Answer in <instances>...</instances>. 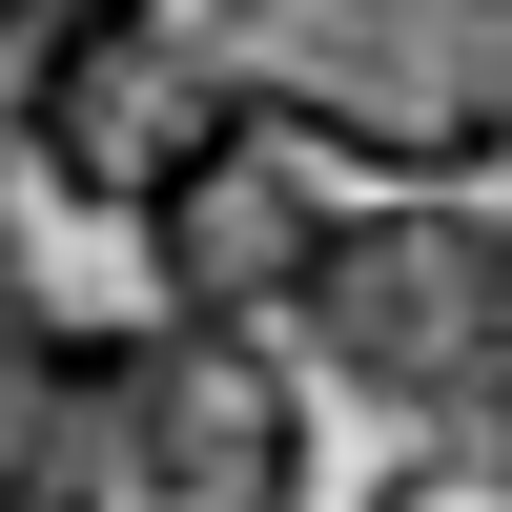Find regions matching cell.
I'll use <instances>...</instances> for the list:
<instances>
[{
    "label": "cell",
    "instance_id": "1",
    "mask_svg": "<svg viewBox=\"0 0 512 512\" xmlns=\"http://www.w3.org/2000/svg\"><path fill=\"white\" fill-rule=\"evenodd\" d=\"M0 123L62 205H144L205 144L492 185L512 164V0H62L0 62Z\"/></svg>",
    "mask_w": 512,
    "mask_h": 512
},
{
    "label": "cell",
    "instance_id": "2",
    "mask_svg": "<svg viewBox=\"0 0 512 512\" xmlns=\"http://www.w3.org/2000/svg\"><path fill=\"white\" fill-rule=\"evenodd\" d=\"M308 349L246 308H144V328H62L41 390V472L21 512H308Z\"/></svg>",
    "mask_w": 512,
    "mask_h": 512
},
{
    "label": "cell",
    "instance_id": "8",
    "mask_svg": "<svg viewBox=\"0 0 512 512\" xmlns=\"http://www.w3.org/2000/svg\"><path fill=\"white\" fill-rule=\"evenodd\" d=\"M0 144H21V123H0Z\"/></svg>",
    "mask_w": 512,
    "mask_h": 512
},
{
    "label": "cell",
    "instance_id": "9",
    "mask_svg": "<svg viewBox=\"0 0 512 512\" xmlns=\"http://www.w3.org/2000/svg\"><path fill=\"white\" fill-rule=\"evenodd\" d=\"M492 226H512V205H492Z\"/></svg>",
    "mask_w": 512,
    "mask_h": 512
},
{
    "label": "cell",
    "instance_id": "3",
    "mask_svg": "<svg viewBox=\"0 0 512 512\" xmlns=\"http://www.w3.org/2000/svg\"><path fill=\"white\" fill-rule=\"evenodd\" d=\"M267 328L308 349V390L410 410V431H472L512 390V226L472 185H390V205H308Z\"/></svg>",
    "mask_w": 512,
    "mask_h": 512
},
{
    "label": "cell",
    "instance_id": "6",
    "mask_svg": "<svg viewBox=\"0 0 512 512\" xmlns=\"http://www.w3.org/2000/svg\"><path fill=\"white\" fill-rule=\"evenodd\" d=\"M369 512H512V451H472V431H451L431 472H390V492H369Z\"/></svg>",
    "mask_w": 512,
    "mask_h": 512
},
{
    "label": "cell",
    "instance_id": "4",
    "mask_svg": "<svg viewBox=\"0 0 512 512\" xmlns=\"http://www.w3.org/2000/svg\"><path fill=\"white\" fill-rule=\"evenodd\" d=\"M123 226H144V308H246L267 328L287 246H308V185H287V144H205L185 185H144Z\"/></svg>",
    "mask_w": 512,
    "mask_h": 512
},
{
    "label": "cell",
    "instance_id": "5",
    "mask_svg": "<svg viewBox=\"0 0 512 512\" xmlns=\"http://www.w3.org/2000/svg\"><path fill=\"white\" fill-rule=\"evenodd\" d=\"M41 390H62V308H41L21 246H0V512H21V472H41Z\"/></svg>",
    "mask_w": 512,
    "mask_h": 512
},
{
    "label": "cell",
    "instance_id": "7",
    "mask_svg": "<svg viewBox=\"0 0 512 512\" xmlns=\"http://www.w3.org/2000/svg\"><path fill=\"white\" fill-rule=\"evenodd\" d=\"M41 21H62V0H0V41H41Z\"/></svg>",
    "mask_w": 512,
    "mask_h": 512
}]
</instances>
